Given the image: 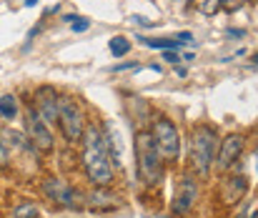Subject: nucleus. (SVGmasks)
Wrapping results in <instances>:
<instances>
[{
  "label": "nucleus",
  "mask_w": 258,
  "mask_h": 218,
  "mask_svg": "<svg viewBox=\"0 0 258 218\" xmlns=\"http://www.w3.org/2000/svg\"><path fill=\"white\" fill-rule=\"evenodd\" d=\"M81 143H83V171H86L88 181L98 188H110L113 178H115V166H113V158L108 153L103 128L86 126Z\"/></svg>",
  "instance_id": "nucleus-1"
},
{
  "label": "nucleus",
  "mask_w": 258,
  "mask_h": 218,
  "mask_svg": "<svg viewBox=\"0 0 258 218\" xmlns=\"http://www.w3.org/2000/svg\"><path fill=\"white\" fill-rule=\"evenodd\" d=\"M136 171H138V178L151 188L161 186V181L166 176V158L156 143L153 133L146 128H141L136 133Z\"/></svg>",
  "instance_id": "nucleus-2"
},
{
  "label": "nucleus",
  "mask_w": 258,
  "mask_h": 218,
  "mask_svg": "<svg viewBox=\"0 0 258 218\" xmlns=\"http://www.w3.org/2000/svg\"><path fill=\"white\" fill-rule=\"evenodd\" d=\"M218 131L201 123L193 128V138H190V168L198 176H208L216 166V155H218Z\"/></svg>",
  "instance_id": "nucleus-3"
},
{
  "label": "nucleus",
  "mask_w": 258,
  "mask_h": 218,
  "mask_svg": "<svg viewBox=\"0 0 258 218\" xmlns=\"http://www.w3.org/2000/svg\"><path fill=\"white\" fill-rule=\"evenodd\" d=\"M151 133H153L156 143L161 148L166 163H178V155H180V133H178V128H175V123H173L171 118L153 116Z\"/></svg>",
  "instance_id": "nucleus-4"
},
{
  "label": "nucleus",
  "mask_w": 258,
  "mask_h": 218,
  "mask_svg": "<svg viewBox=\"0 0 258 218\" xmlns=\"http://www.w3.org/2000/svg\"><path fill=\"white\" fill-rule=\"evenodd\" d=\"M25 136H28V141L33 143V148L38 153H50L55 148L53 133H50V123L38 113V108L33 103L25 108Z\"/></svg>",
  "instance_id": "nucleus-5"
},
{
  "label": "nucleus",
  "mask_w": 258,
  "mask_h": 218,
  "mask_svg": "<svg viewBox=\"0 0 258 218\" xmlns=\"http://www.w3.org/2000/svg\"><path fill=\"white\" fill-rule=\"evenodd\" d=\"M58 126H60V131H63V136H66L68 143L83 141V133H86V116H83V108H81L73 98H60Z\"/></svg>",
  "instance_id": "nucleus-6"
},
{
  "label": "nucleus",
  "mask_w": 258,
  "mask_h": 218,
  "mask_svg": "<svg viewBox=\"0 0 258 218\" xmlns=\"http://www.w3.org/2000/svg\"><path fill=\"white\" fill-rule=\"evenodd\" d=\"M43 193L48 196V201H53L55 206L68 208V211H81L86 206V196L76 186H71V183H66L60 178L43 181Z\"/></svg>",
  "instance_id": "nucleus-7"
},
{
  "label": "nucleus",
  "mask_w": 258,
  "mask_h": 218,
  "mask_svg": "<svg viewBox=\"0 0 258 218\" xmlns=\"http://www.w3.org/2000/svg\"><path fill=\"white\" fill-rule=\"evenodd\" d=\"M198 193H201V188H198V181H196L193 176H183V178L178 181V186H175V196H173L171 211L175 213V216H183V213H188V211L196 206V201H198Z\"/></svg>",
  "instance_id": "nucleus-8"
},
{
  "label": "nucleus",
  "mask_w": 258,
  "mask_h": 218,
  "mask_svg": "<svg viewBox=\"0 0 258 218\" xmlns=\"http://www.w3.org/2000/svg\"><path fill=\"white\" fill-rule=\"evenodd\" d=\"M33 105L38 108V113H40L50 126H55V123H58V113H60V95H58V90H55V88H50V85L38 88V90H35V100H33Z\"/></svg>",
  "instance_id": "nucleus-9"
},
{
  "label": "nucleus",
  "mask_w": 258,
  "mask_h": 218,
  "mask_svg": "<svg viewBox=\"0 0 258 218\" xmlns=\"http://www.w3.org/2000/svg\"><path fill=\"white\" fill-rule=\"evenodd\" d=\"M241 153H243V136L231 133L228 138H223V141H221L218 155H216V168H218L221 173H223V171H231V168L238 163Z\"/></svg>",
  "instance_id": "nucleus-10"
},
{
  "label": "nucleus",
  "mask_w": 258,
  "mask_h": 218,
  "mask_svg": "<svg viewBox=\"0 0 258 218\" xmlns=\"http://www.w3.org/2000/svg\"><path fill=\"white\" fill-rule=\"evenodd\" d=\"M118 201L120 198L115 193H110L108 188H98V186H95V191H90L86 196V206L95 208V211H110L118 206Z\"/></svg>",
  "instance_id": "nucleus-11"
},
{
  "label": "nucleus",
  "mask_w": 258,
  "mask_h": 218,
  "mask_svg": "<svg viewBox=\"0 0 258 218\" xmlns=\"http://www.w3.org/2000/svg\"><path fill=\"white\" fill-rule=\"evenodd\" d=\"M103 136H105V145H108V153L113 158V166H123V143H120V133L115 131V126L108 121L103 123Z\"/></svg>",
  "instance_id": "nucleus-12"
},
{
  "label": "nucleus",
  "mask_w": 258,
  "mask_h": 218,
  "mask_svg": "<svg viewBox=\"0 0 258 218\" xmlns=\"http://www.w3.org/2000/svg\"><path fill=\"white\" fill-rule=\"evenodd\" d=\"M125 108H128V113H131V118H136V121H153V113H151V105L143 100V98H128L125 100Z\"/></svg>",
  "instance_id": "nucleus-13"
},
{
  "label": "nucleus",
  "mask_w": 258,
  "mask_h": 218,
  "mask_svg": "<svg viewBox=\"0 0 258 218\" xmlns=\"http://www.w3.org/2000/svg\"><path fill=\"white\" fill-rule=\"evenodd\" d=\"M138 43H143L146 48H153V50H180L183 43L178 38H143L138 35Z\"/></svg>",
  "instance_id": "nucleus-14"
},
{
  "label": "nucleus",
  "mask_w": 258,
  "mask_h": 218,
  "mask_svg": "<svg viewBox=\"0 0 258 218\" xmlns=\"http://www.w3.org/2000/svg\"><path fill=\"white\" fill-rule=\"evenodd\" d=\"M18 113H20L18 98H15V95H10V93L0 95V118H5V121H15V118H18Z\"/></svg>",
  "instance_id": "nucleus-15"
},
{
  "label": "nucleus",
  "mask_w": 258,
  "mask_h": 218,
  "mask_svg": "<svg viewBox=\"0 0 258 218\" xmlns=\"http://www.w3.org/2000/svg\"><path fill=\"white\" fill-rule=\"evenodd\" d=\"M246 188H248L246 176H236V178H231V183H228V188H226V201H228V203L238 201V198L246 193Z\"/></svg>",
  "instance_id": "nucleus-16"
},
{
  "label": "nucleus",
  "mask_w": 258,
  "mask_h": 218,
  "mask_svg": "<svg viewBox=\"0 0 258 218\" xmlns=\"http://www.w3.org/2000/svg\"><path fill=\"white\" fill-rule=\"evenodd\" d=\"M108 50H110V56L123 58V56L131 53V40H128L125 35H113V38L108 40Z\"/></svg>",
  "instance_id": "nucleus-17"
},
{
  "label": "nucleus",
  "mask_w": 258,
  "mask_h": 218,
  "mask_svg": "<svg viewBox=\"0 0 258 218\" xmlns=\"http://www.w3.org/2000/svg\"><path fill=\"white\" fill-rule=\"evenodd\" d=\"M40 216V208L35 201H23L13 208V218H38Z\"/></svg>",
  "instance_id": "nucleus-18"
},
{
  "label": "nucleus",
  "mask_w": 258,
  "mask_h": 218,
  "mask_svg": "<svg viewBox=\"0 0 258 218\" xmlns=\"http://www.w3.org/2000/svg\"><path fill=\"white\" fill-rule=\"evenodd\" d=\"M193 5L198 8L201 15H208V18L221 10V0H193Z\"/></svg>",
  "instance_id": "nucleus-19"
},
{
  "label": "nucleus",
  "mask_w": 258,
  "mask_h": 218,
  "mask_svg": "<svg viewBox=\"0 0 258 218\" xmlns=\"http://www.w3.org/2000/svg\"><path fill=\"white\" fill-rule=\"evenodd\" d=\"M113 73H123V71H141V63L138 61H128V63H118L110 68Z\"/></svg>",
  "instance_id": "nucleus-20"
},
{
  "label": "nucleus",
  "mask_w": 258,
  "mask_h": 218,
  "mask_svg": "<svg viewBox=\"0 0 258 218\" xmlns=\"http://www.w3.org/2000/svg\"><path fill=\"white\" fill-rule=\"evenodd\" d=\"M8 160H10V148L5 145L3 136H0V168H3V166H8Z\"/></svg>",
  "instance_id": "nucleus-21"
},
{
  "label": "nucleus",
  "mask_w": 258,
  "mask_h": 218,
  "mask_svg": "<svg viewBox=\"0 0 258 218\" xmlns=\"http://www.w3.org/2000/svg\"><path fill=\"white\" fill-rule=\"evenodd\" d=\"M88 28H90V20H88V18H78V20L71 25V30H76V33H86Z\"/></svg>",
  "instance_id": "nucleus-22"
},
{
  "label": "nucleus",
  "mask_w": 258,
  "mask_h": 218,
  "mask_svg": "<svg viewBox=\"0 0 258 218\" xmlns=\"http://www.w3.org/2000/svg\"><path fill=\"white\" fill-rule=\"evenodd\" d=\"M163 61H166V63H171V66H178L183 58H180L175 50H163Z\"/></svg>",
  "instance_id": "nucleus-23"
},
{
  "label": "nucleus",
  "mask_w": 258,
  "mask_h": 218,
  "mask_svg": "<svg viewBox=\"0 0 258 218\" xmlns=\"http://www.w3.org/2000/svg\"><path fill=\"white\" fill-rule=\"evenodd\" d=\"M131 23H133V25H141V28H153V25H156V23H151L148 18H143V15H133Z\"/></svg>",
  "instance_id": "nucleus-24"
},
{
  "label": "nucleus",
  "mask_w": 258,
  "mask_h": 218,
  "mask_svg": "<svg viewBox=\"0 0 258 218\" xmlns=\"http://www.w3.org/2000/svg\"><path fill=\"white\" fill-rule=\"evenodd\" d=\"M241 5H243V0H221V8H226V10H231V13L238 10Z\"/></svg>",
  "instance_id": "nucleus-25"
},
{
  "label": "nucleus",
  "mask_w": 258,
  "mask_h": 218,
  "mask_svg": "<svg viewBox=\"0 0 258 218\" xmlns=\"http://www.w3.org/2000/svg\"><path fill=\"white\" fill-rule=\"evenodd\" d=\"M175 38H178V40H180L183 45H185V43H193V33H188V30H183V33H178Z\"/></svg>",
  "instance_id": "nucleus-26"
},
{
  "label": "nucleus",
  "mask_w": 258,
  "mask_h": 218,
  "mask_svg": "<svg viewBox=\"0 0 258 218\" xmlns=\"http://www.w3.org/2000/svg\"><path fill=\"white\" fill-rule=\"evenodd\" d=\"M226 35H231V38H246V30H238V28H228V30H226Z\"/></svg>",
  "instance_id": "nucleus-27"
},
{
  "label": "nucleus",
  "mask_w": 258,
  "mask_h": 218,
  "mask_svg": "<svg viewBox=\"0 0 258 218\" xmlns=\"http://www.w3.org/2000/svg\"><path fill=\"white\" fill-rule=\"evenodd\" d=\"M175 75H180V78H185V75H188V71H185V68H178V66H175Z\"/></svg>",
  "instance_id": "nucleus-28"
},
{
  "label": "nucleus",
  "mask_w": 258,
  "mask_h": 218,
  "mask_svg": "<svg viewBox=\"0 0 258 218\" xmlns=\"http://www.w3.org/2000/svg\"><path fill=\"white\" fill-rule=\"evenodd\" d=\"M38 3H40V0H25V5H28V8H33V5H38Z\"/></svg>",
  "instance_id": "nucleus-29"
},
{
  "label": "nucleus",
  "mask_w": 258,
  "mask_h": 218,
  "mask_svg": "<svg viewBox=\"0 0 258 218\" xmlns=\"http://www.w3.org/2000/svg\"><path fill=\"white\" fill-rule=\"evenodd\" d=\"M256 173H258V148H256Z\"/></svg>",
  "instance_id": "nucleus-30"
},
{
  "label": "nucleus",
  "mask_w": 258,
  "mask_h": 218,
  "mask_svg": "<svg viewBox=\"0 0 258 218\" xmlns=\"http://www.w3.org/2000/svg\"><path fill=\"white\" fill-rule=\"evenodd\" d=\"M248 218H258V211H253V213H251V216H248Z\"/></svg>",
  "instance_id": "nucleus-31"
},
{
  "label": "nucleus",
  "mask_w": 258,
  "mask_h": 218,
  "mask_svg": "<svg viewBox=\"0 0 258 218\" xmlns=\"http://www.w3.org/2000/svg\"><path fill=\"white\" fill-rule=\"evenodd\" d=\"M253 63H256V66H258V53H256V56H253Z\"/></svg>",
  "instance_id": "nucleus-32"
}]
</instances>
